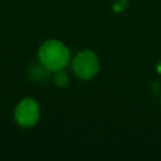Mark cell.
<instances>
[{
  "label": "cell",
  "mask_w": 161,
  "mask_h": 161,
  "mask_svg": "<svg viewBox=\"0 0 161 161\" xmlns=\"http://www.w3.org/2000/svg\"><path fill=\"white\" fill-rule=\"evenodd\" d=\"M29 77L33 82H36V83H44L49 79L50 77V70L43 65L42 63L39 64H33L30 68H29Z\"/></svg>",
  "instance_id": "4"
},
{
  "label": "cell",
  "mask_w": 161,
  "mask_h": 161,
  "mask_svg": "<svg viewBox=\"0 0 161 161\" xmlns=\"http://www.w3.org/2000/svg\"><path fill=\"white\" fill-rule=\"evenodd\" d=\"M74 74L84 80L92 79L99 69V62L97 55L91 50H83L78 53L72 62Z\"/></svg>",
  "instance_id": "2"
},
{
  "label": "cell",
  "mask_w": 161,
  "mask_h": 161,
  "mask_svg": "<svg viewBox=\"0 0 161 161\" xmlns=\"http://www.w3.org/2000/svg\"><path fill=\"white\" fill-rule=\"evenodd\" d=\"M53 80H54V83H55L58 87H65V86L69 83V78H68V74H67V72H64L63 69L54 72V77H53Z\"/></svg>",
  "instance_id": "5"
},
{
  "label": "cell",
  "mask_w": 161,
  "mask_h": 161,
  "mask_svg": "<svg viewBox=\"0 0 161 161\" xmlns=\"http://www.w3.org/2000/svg\"><path fill=\"white\" fill-rule=\"evenodd\" d=\"M15 121L21 127H33L40 117V108L35 99L24 98L15 107Z\"/></svg>",
  "instance_id": "3"
},
{
  "label": "cell",
  "mask_w": 161,
  "mask_h": 161,
  "mask_svg": "<svg viewBox=\"0 0 161 161\" xmlns=\"http://www.w3.org/2000/svg\"><path fill=\"white\" fill-rule=\"evenodd\" d=\"M39 60L50 72L64 69L69 63V50L59 40L49 39L45 40L38 52Z\"/></svg>",
  "instance_id": "1"
}]
</instances>
